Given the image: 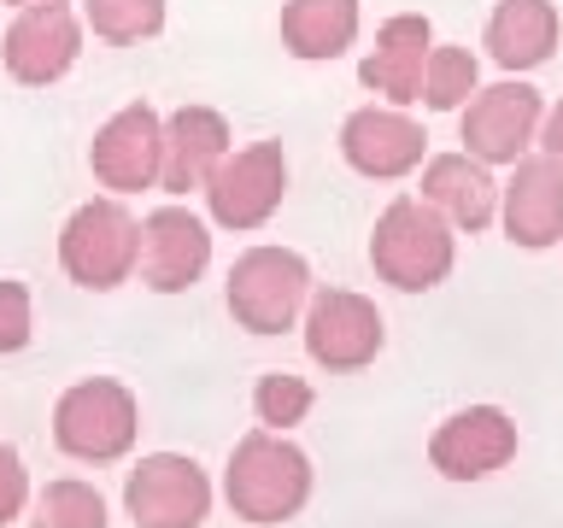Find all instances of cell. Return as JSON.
<instances>
[{
  "label": "cell",
  "instance_id": "6da1fadb",
  "mask_svg": "<svg viewBox=\"0 0 563 528\" xmlns=\"http://www.w3.org/2000/svg\"><path fill=\"white\" fill-rule=\"evenodd\" d=\"M311 487H317L311 458L276 429L241 435L235 452H229V464H223V499L241 522L271 528V522L299 517V510L311 505Z\"/></svg>",
  "mask_w": 563,
  "mask_h": 528
},
{
  "label": "cell",
  "instance_id": "7a4b0ae2",
  "mask_svg": "<svg viewBox=\"0 0 563 528\" xmlns=\"http://www.w3.org/2000/svg\"><path fill=\"white\" fill-rule=\"evenodd\" d=\"M457 264V235L422 194L382 206L376 229H369V271H376L394 294H429L452 276Z\"/></svg>",
  "mask_w": 563,
  "mask_h": 528
},
{
  "label": "cell",
  "instance_id": "3957f363",
  "mask_svg": "<svg viewBox=\"0 0 563 528\" xmlns=\"http://www.w3.org/2000/svg\"><path fill=\"white\" fill-rule=\"evenodd\" d=\"M223 299H229V317H235L246 334L276 341V334L299 329V317H306L311 264L299 258L294 246H276V241L246 246L223 276Z\"/></svg>",
  "mask_w": 563,
  "mask_h": 528
},
{
  "label": "cell",
  "instance_id": "277c9868",
  "mask_svg": "<svg viewBox=\"0 0 563 528\" xmlns=\"http://www.w3.org/2000/svg\"><path fill=\"white\" fill-rule=\"evenodd\" d=\"M141 258V218H130V206L100 194V200L77 206L59 229V271L88 294H112L135 276Z\"/></svg>",
  "mask_w": 563,
  "mask_h": 528
},
{
  "label": "cell",
  "instance_id": "5b68a950",
  "mask_svg": "<svg viewBox=\"0 0 563 528\" xmlns=\"http://www.w3.org/2000/svg\"><path fill=\"white\" fill-rule=\"evenodd\" d=\"M141 435V405L123 382L88 376L53 405V447L77 464H118Z\"/></svg>",
  "mask_w": 563,
  "mask_h": 528
},
{
  "label": "cell",
  "instance_id": "8992f818",
  "mask_svg": "<svg viewBox=\"0 0 563 528\" xmlns=\"http://www.w3.org/2000/svg\"><path fill=\"white\" fill-rule=\"evenodd\" d=\"M211 223L229 229V235H246V229H264L276 218L282 194H288V153L282 141H253V147H229L211 176L200 183Z\"/></svg>",
  "mask_w": 563,
  "mask_h": 528
},
{
  "label": "cell",
  "instance_id": "52a82bcc",
  "mask_svg": "<svg viewBox=\"0 0 563 528\" xmlns=\"http://www.w3.org/2000/svg\"><path fill=\"white\" fill-rule=\"evenodd\" d=\"M540 88L522 82V77H505V82H487L457 106V141H464L470 158H482L487 170L499 165H517V158L534 153V135H540Z\"/></svg>",
  "mask_w": 563,
  "mask_h": 528
},
{
  "label": "cell",
  "instance_id": "ba28073f",
  "mask_svg": "<svg viewBox=\"0 0 563 528\" xmlns=\"http://www.w3.org/2000/svg\"><path fill=\"white\" fill-rule=\"evenodd\" d=\"M123 510L135 528H200L211 517V475L188 452H153L123 482Z\"/></svg>",
  "mask_w": 563,
  "mask_h": 528
},
{
  "label": "cell",
  "instance_id": "9c48e42d",
  "mask_svg": "<svg viewBox=\"0 0 563 528\" xmlns=\"http://www.w3.org/2000/svg\"><path fill=\"white\" fill-rule=\"evenodd\" d=\"M158 153H165V118L147 100H130L88 141V170L112 200H123V194L158 188Z\"/></svg>",
  "mask_w": 563,
  "mask_h": 528
},
{
  "label": "cell",
  "instance_id": "30bf717a",
  "mask_svg": "<svg viewBox=\"0 0 563 528\" xmlns=\"http://www.w3.org/2000/svg\"><path fill=\"white\" fill-rule=\"evenodd\" d=\"M77 59H82V18L70 12V0L18 7V18L0 35V65L24 88H53Z\"/></svg>",
  "mask_w": 563,
  "mask_h": 528
},
{
  "label": "cell",
  "instance_id": "8fae6325",
  "mask_svg": "<svg viewBox=\"0 0 563 528\" xmlns=\"http://www.w3.org/2000/svg\"><path fill=\"white\" fill-rule=\"evenodd\" d=\"M387 323L369 294L352 288H311L306 299V352L323 370H364L382 359Z\"/></svg>",
  "mask_w": 563,
  "mask_h": 528
},
{
  "label": "cell",
  "instance_id": "7c38bea8",
  "mask_svg": "<svg viewBox=\"0 0 563 528\" xmlns=\"http://www.w3.org/2000/svg\"><path fill=\"white\" fill-rule=\"evenodd\" d=\"M517 458V422L499 405H464L429 435V464L446 482H487Z\"/></svg>",
  "mask_w": 563,
  "mask_h": 528
},
{
  "label": "cell",
  "instance_id": "4fadbf2b",
  "mask_svg": "<svg viewBox=\"0 0 563 528\" xmlns=\"http://www.w3.org/2000/svg\"><path fill=\"white\" fill-rule=\"evenodd\" d=\"M341 158L369 183H399V176L422 170L429 130L411 112H399V106H358L341 123Z\"/></svg>",
  "mask_w": 563,
  "mask_h": 528
},
{
  "label": "cell",
  "instance_id": "5bb4252c",
  "mask_svg": "<svg viewBox=\"0 0 563 528\" xmlns=\"http://www.w3.org/2000/svg\"><path fill=\"white\" fill-rule=\"evenodd\" d=\"M499 229L522 253H545L563 241V165L545 153H528L510 165V183L499 188Z\"/></svg>",
  "mask_w": 563,
  "mask_h": 528
},
{
  "label": "cell",
  "instance_id": "9a60e30c",
  "mask_svg": "<svg viewBox=\"0 0 563 528\" xmlns=\"http://www.w3.org/2000/svg\"><path fill=\"white\" fill-rule=\"evenodd\" d=\"M211 264V229L188 206H165L141 218V258L135 271L153 294H188Z\"/></svg>",
  "mask_w": 563,
  "mask_h": 528
},
{
  "label": "cell",
  "instance_id": "2e32d148",
  "mask_svg": "<svg viewBox=\"0 0 563 528\" xmlns=\"http://www.w3.org/2000/svg\"><path fill=\"white\" fill-rule=\"evenodd\" d=\"M434 53V24L422 12H394L376 30V47L358 59V82L369 95H382V106H411L422 100V65Z\"/></svg>",
  "mask_w": 563,
  "mask_h": 528
},
{
  "label": "cell",
  "instance_id": "e0dca14e",
  "mask_svg": "<svg viewBox=\"0 0 563 528\" xmlns=\"http://www.w3.org/2000/svg\"><path fill=\"white\" fill-rule=\"evenodd\" d=\"M563 42V18L552 0H499L482 24V47L487 59L510 70V77H528V70L552 65Z\"/></svg>",
  "mask_w": 563,
  "mask_h": 528
},
{
  "label": "cell",
  "instance_id": "ac0fdd59",
  "mask_svg": "<svg viewBox=\"0 0 563 528\" xmlns=\"http://www.w3.org/2000/svg\"><path fill=\"white\" fill-rule=\"evenodd\" d=\"M229 118L218 106H176L165 118V153H158V188L165 194H200L211 165L229 153Z\"/></svg>",
  "mask_w": 563,
  "mask_h": 528
},
{
  "label": "cell",
  "instance_id": "d6986e66",
  "mask_svg": "<svg viewBox=\"0 0 563 528\" xmlns=\"http://www.w3.org/2000/svg\"><path fill=\"white\" fill-rule=\"evenodd\" d=\"M422 200H429L452 229H487L493 211H499V183L482 158H470L464 147L457 153H440V158H422Z\"/></svg>",
  "mask_w": 563,
  "mask_h": 528
},
{
  "label": "cell",
  "instance_id": "ffe728a7",
  "mask_svg": "<svg viewBox=\"0 0 563 528\" xmlns=\"http://www.w3.org/2000/svg\"><path fill=\"white\" fill-rule=\"evenodd\" d=\"M282 47L306 65L346 59V47L358 42V0H282Z\"/></svg>",
  "mask_w": 563,
  "mask_h": 528
},
{
  "label": "cell",
  "instance_id": "44dd1931",
  "mask_svg": "<svg viewBox=\"0 0 563 528\" xmlns=\"http://www.w3.org/2000/svg\"><path fill=\"white\" fill-rule=\"evenodd\" d=\"M82 30L106 47H141L165 30V0H82Z\"/></svg>",
  "mask_w": 563,
  "mask_h": 528
},
{
  "label": "cell",
  "instance_id": "7402d4cb",
  "mask_svg": "<svg viewBox=\"0 0 563 528\" xmlns=\"http://www.w3.org/2000/svg\"><path fill=\"white\" fill-rule=\"evenodd\" d=\"M475 88H482V59H475L470 47H440L429 53V65H422V106L429 112H457Z\"/></svg>",
  "mask_w": 563,
  "mask_h": 528
},
{
  "label": "cell",
  "instance_id": "603a6c76",
  "mask_svg": "<svg viewBox=\"0 0 563 528\" xmlns=\"http://www.w3.org/2000/svg\"><path fill=\"white\" fill-rule=\"evenodd\" d=\"M30 528H112V522H106L100 487H88V482H77V475H65V482H47V487H42Z\"/></svg>",
  "mask_w": 563,
  "mask_h": 528
},
{
  "label": "cell",
  "instance_id": "cb8c5ba5",
  "mask_svg": "<svg viewBox=\"0 0 563 528\" xmlns=\"http://www.w3.org/2000/svg\"><path fill=\"white\" fill-rule=\"evenodd\" d=\"M317 405V387L306 376H288V370H271V376H258L253 387V411L264 429H294V422H306V411Z\"/></svg>",
  "mask_w": 563,
  "mask_h": 528
},
{
  "label": "cell",
  "instance_id": "d4e9b609",
  "mask_svg": "<svg viewBox=\"0 0 563 528\" xmlns=\"http://www.w3.org/2000/svg\"><path fill=\"white\" fill-rule=\"evenodd\" d=\"M30 329H35L30 288H24V282H12V276H0V352H24Z\"/></svg>",
  "mask_w": 563,
  "mask_h": 528
},
{
  "label": "cell",
  "instance_id": "484cf974",
  "mask_svg": "<svg viewBox=\"0 0 563 528\" xmlns=\"http://www.w3.org/2000/svg\"><path fill=\"white\" fill-rule=\"evenodd\" d=\"M24 499H30V470L7 440H0V528L12 517H24Z\"/></svg>",
  "mask_w": 563,
  "mask_h": 528
},
{
  "label": "cell",
  "instance_id": "4316f807",
  "mask_svg": "<svg viewBox=\"0 0 563 528\" xmlns=\"http://www.w3.org/2000/svg\"><path fill=\"white\" fill-rule=\"evenodd\" d=\"M534 147H540L545 158H558V165H563V95L540 112V135H534Z\"/></svg>",
  "mask_w": 563,
  "mask_h": 528
},
{
  "label": "cell",
  "instance_id": "83f0119b",
  "mask_svg": "<svg viewBox=\"0 0 563 528\" xmlns=\"http://www.w3.org/2000/svg\"><path fill=\"white\" fill-rule=\"evenodd\" d=\"M7 7H53V0H7Z\"/></svg>",
  "mask_w": 563,
  "mask_h": 528
}]
</instances>
